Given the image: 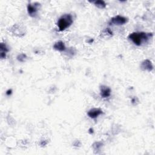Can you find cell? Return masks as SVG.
<instances>
[{"label":"cell","instance_id":"obj_4","mask_svg":"<svg viewBox=\"0 0 155 155\" xmlns=\"http://www.w3.org/2000/svg\"><path fill=\"white\" fill-rule=\"evenodd\" d=\"M38 5H40V4L39 3H35L33 4H28L27 11H28V13L30 15V16H34L36 15V13L38 11Z\"/></svg>","mask_w":155,"mask_h":155},{"label":"cell","instance_id":"obj_8","mask_svg":"<svg viewBox=\"0 0 155 155\" xmlns=\"http://www.w3.org/2000/svg\"><path fill=\"white\" fill-rule=\"evenodd\" d=\"M54 48L55 50L60 51H63L66 50V46H65L64 43L61 41L56 42L54 46Z\"/></svg>","mask_w":155,"mask_h":155},{"label":"cell","instance_id":"obj_13","mask_svg":"<svg viewBox=\"0 0 155 155\" xmlns=\"http://www.w3.org/2000/svg\"><path fill=\"white\" fill-rule=\"evenodd\" d=\"M11 93H12V90H8L6 94H7V95H9V94H11Z\"/></svg>","mask_w":155,"mask_h":155},{"label":"cell","instance_id":"obj_6","mask_svg":"<svg viewBox=\"0 0 155 155\" xmlns=\"http://www.w3.org/2000/svg\"><path fill=\"white\" fill-rule=\"evenodd\" d=\"M101 95L102 98H107L110 96L111 89L106 85H102L101 87Z\"/></svg>","mask_w":155,"mask_h":155},{"label":"cell","instance_id":"obj_2","mask_svg":"<svg viewBox=\"0 0 155 155\" xmlns=\"http://www.w3.org/2000/svg\"><path fill=\"white\" fill-rule=\"evenodd\" d=\"M73 23V18L70 14H65L58 21V26L60 31H63L69 27Z\"/></svg>","mask_w":155,"mask_h":155},{"label":"cell","instance_id":"obj_3","mask_svg":"<svg viewBox=\"0 0 155 155\" xmlns=\"http://www.w3.org/2000/svg\"><path fill=\"white\" fill-rule=\"evenodd\" d=\"M128 20L127 18H125V17L123 16L118 15L116 16L113 18H111L109 22V24H115V25H123L125 24L127 22Z\"/></svg>","mask_w":155,"mask_h":155},{"label":"cell","instance_id":"obj_9","mask_svg":"<svg viewBox=\"0 0 155 155\" xmlns=\"http://www.w3.org/2000/svg\"><path fill=\"white\" fill-rule=\"evenodd\" d=\"M93 3L96 6H97L99 8H104L106 7V4L104 1L102 0H98V1H94Z\"/></svg>","mask_w":155,"mask_h":155},{"label":"cell","instance_id":"obj_7","mask_svg":"<svg viewBox=\"0 0 155 155\" xmlns=\"http://www.w3.org/2000/svg\"><path fill=\"white\" fill-rule=\"evenodd\" d=\"M141 68L144 70H148L149 72L151 71L153 68L151 62L149 59H146L141 64Z\"/></svg>","mask_w":155,"mask_h":155},{"label":"cell","instance_id":"obj_5","mask_svg":"<svg viewBox=\"0 0 155 155\" xmlns=\"http://www.w3.org/2000/svg\"><path fill=\"white\" fill-rule=\"evenodd\" d=\"M102 113V111L101 109L93 108L88 111L87 115L90 118L92 119H94V118H97L98 116H99Z\"/></svg>","mask_w":155,"mask_h":155},{"label":"cell","instance_id":"obj_10","mask_svg":"<svg viewBox=\"0 0 155 155\" xmlns=\"http://www.w3.org/2000/svg\"><path fill=\"white\" fill-rule=\"evenodd\" d=\"M0 48H1V52L6 53L7 51H8V50L7 49L6 46L4 44V43H1V46H0Z\"/></svg>","mask_w":155,"mask_h":155},{"label":"cell","instance_id":"obj_12","mask_svg":"<svg viewBox=\"0 0 155 155\" xmlns=\"http://www.w3.org/2000/svg\"><path fill=\"white\" fill-rule=\"evenodd\" d=\"M25 58H26V55H25V54H21L18 57H17V58H18V61H20L21 62L24 61V59Z\"/></svg>","mask_w":155,"mask_h":155},{"label":"cell","instance_id":"obj_11","mask_svg":"<svg viewBox=\"0 0 155 155\" xmlns=\"http://www.w3.org/2000/svg\"><path fill=\"white\" fill-rule=\"evenodd\" d=\"M104 33L105 34V35H107V36H108V37H111L112 36V32H111L110 29H106L104 31Z\"/></svg>","mask_w":155,"mask_h":155},{"label":"cell","instance_id":"obj_1","mask_svg":"<svg viewBox=\"0 0 155 155\" xmlns=\"http://www.w3.org/2000/svg\"><path fill=\"white\" fill-rule=\"evenodd\" d=\"M150 35L144 32H134L128 36V38L136 46H141L142 43L149 39Z\"/></svg>","mask_w":155,"mask_h":155}]
</instances>
